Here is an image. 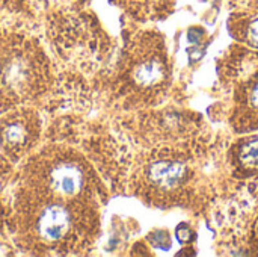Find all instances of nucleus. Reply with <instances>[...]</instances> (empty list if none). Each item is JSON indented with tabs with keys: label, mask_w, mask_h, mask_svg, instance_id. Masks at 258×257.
I'll return each instance as SVG.
<instances>
[{
	"label": "nucleus",
	"mask_w": 258,
	"mask_h": 257,
	"mask_svg": "<svg viewBox=\"0 0 258 257\" xmlns=\"http://www.w3.org/2000/svg\"><path fill=\"white\" fill-rule=\"evenodd\" d=\"M71 226V214L60 204H47L38 215L36 230L45 241L65 238Z\"/></svg>",
	"instance_id": "1"
},
{
	"label": "nucleus",
	"mask_w": 258,
	"mask_h": 257,
	"mask_svg": "<svg viewBox=\"0 0 258 257\" xmlns=\"http://www.w3.org/2000/svg\"><path fill=\"white\" fill-rule=\"evenodd\" d=\"M50 188L59 195H76L83 188V171L71 162L53 165L48 173Z\"/></svg>",
	"instance_id": "2"
},
{
	"label": "nucleus",
	"mask_w": 258,
	"mask_h": 257,
	"mask_svg": "<svg viewBox=\"0 0 258 257\" xmlns=\"http://www.w3.org/2000/svg\"><path fill=\"white\" fill-rule=\"evenodd\" d=\"M184 176H186V167L180 162H172V161L154 162L148 170L150 180L162 189L175 188L184 179Z\"/></svg>",
	"instance_id": "3"
},
{
	"label": "nucleus",
	"mask_w": 258,
	"mask_h": 257,
	"mask_svg": "<svg viewBox=\"0 0 258 257\" xmlns=\"http://www.w3.org/2000/svg\"><path fill=\"white\" fill-rule=\"evenodd\" d=\"M165 76V68L162 61L157 58L141 61L133 70V79L141 86H154Z\"/></svg>",
	"instance_id": "4"
},
{
	"label": "nucleus",
	"mask_w": 258,
	"mask_h": 257,
	"mask_svg": "<svg viewBox=\"0 0 258 257\" xmlns=\"http://www.w3.org/2000/svg\"><path fill=\"white\" fill-rule=\"evenodd\" d=\"M27 76H29V68L26 65V62H23L18 58L12 59V61H6L0 71L2 85L6 86L8 89L23 88L27 83V80H26Z\"/></svg>",
	"instance_id": "5"
},
{
	"label": "nucleus",
	"mask_w": 258,
	"mask_h": 257,
	"mask_svg": "<svg viewBox=\"0 0 258 257\" xmlns=\"http://www.w3.org/2000/svg\"><path fill=\"white\" fill-rule=\"evenodd\" d=\"M26 139V130L20 123H11L8 127H5L3 130V141L8 145H18L21 142H24Z\"/></svg>",
	"instance_id": "6"
},
{
	"label": "nucleus",
	"mask_w": 258,
	"mask_h": 257,
	"mask_svg": "<svg viewBox=\"0 0 258 257\" xmlns=\"http://www.w3.org/2000/svg\"><path fill=\"white\" fill-rule=\"evenodd\" d=\"M240 161L243 165L254 168L258 167V139L248 142L240 151Z\"/></svg>",
	"instance_id": "7"
},
{
	"label": "nucleus",
	"mask_w": 258,
	"mask_h": 257,
	"mask_svg": "<svg viewBox=\"0 0 258 257\" xmlns=\"http://www.w3.org/2000/svg\"><path fill=\"white\" fill-rule=\"evenodd\" d=\"M248 41L251 45L258 47V18L254 20L248 27Z\"/></svg>",
	"instance_id": "8"
},
{
	"label": "nucleus",
	"mask_w": 258,
	"mask_h": 257,
	"mask_svg": "<svg viewBox=\"0 0 258 257\" xmlns=\"http://www.w3.org/2000/svg\"><path fill=\"white\" fill-rule=\"evenodd\" d=\"M192 236H194V233L190 232V229H189V227H186V226H180V227L177 229V238H178L181 242H184V241H190V239H192Z\"/></svg>",
	"instance_id": "9"
},
{
	"label": "nucleus",
	"mask_w": 258,
	"mask_h": 257,
	"mask_svg": "<svg viewBox=\"0 0 258 257\" xmlns=\"http://www.w3.org/2000/svg\"><path fill=\"white\" fill-rule=\"evenodd\" d=\"M249 105H251V108L258 111V82L249 91Z\"/></svg>",
	"instance_id": "10"
},
{
	"label": "nucleus",
	"mask_w": 258,
	"mask_h": 257,
	"mask_svg": "<svg viewBox=\"0 0 258 257\" xmlns=\"http://www.w3.org/2000/svg\"><path fill=\"white\" fill-rule=\"evenodd\" d=\"M257 236H258V223H257Z\"/></svg>",
	"instance_id": "11"
}]
</instances>
